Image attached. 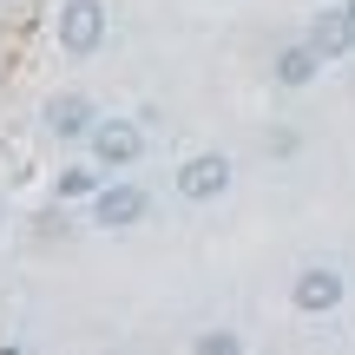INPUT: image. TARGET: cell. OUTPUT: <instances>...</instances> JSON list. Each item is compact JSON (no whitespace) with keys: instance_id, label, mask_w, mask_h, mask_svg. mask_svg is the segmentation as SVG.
<instances>
[{"instance_id":"cell-1","label":"cell","mask_w":355,"mask_h":355,"mask_svg":"<svg viewBox=\"0 0 355 355\" xmlns=\"http://www.w3.org/2000/svg\"><path fill=\"white\" fill-rule=\"evenodd\" d=\"M343 296H349V277L336 263H303L290 277V309H296V316H336Z\"/></svg>"},{"instance_id":"cell-2","label":"cell","mask_w":355,"mask_h":355,"mask_svg":"<svg viewBox=\"0 0 355 355\" xmlns=\"http://www.w3.org/2000/svg\"><path fill=\"white\" fill-rule=\"evenodd\" d=\"M86 145H92V165L99 171H132L145 158V125L139 119H99L86 132Z\"/></svg>"},{"instance_id":"cell-3","label":"cell","mask_w":355,"mask_h":355,"mask_svg":"<svg viewBox=\"0 0 355 355\" xmlns=\"http://www.w3.org/2000/svg\"><path fill=\"white\" fill-rule=\"evenodd\" d=\"M230 178H237V165H230L224 152H198L178 165V198L184 204H217L230 191Z\"/></svg>"},{"instance_id":"cell-4","label":"cell","mask_w":355,"mask_h":355,"mask_svg":"<svg viewBox=\"0 0 355 355\" xmlns=\"http://www.w3.org/2000/svg\"><path fill=\"white\" fill-rule=\"evenodd\" d=\"M60 46L73 60L105 46V0H60Z\"/></svg>"},{"instance_id":"cell-5","label":"cell","mask_w":355,"mask_h":355,"mask_svg":"<svg viewBox=\"0 0 355 355\" xmlns=\"http://www.w3.org/2000/svg\"><path fill=\"white\" fill-rule=\"evenodd\" d=\"M145 211H152L145 184H99V198H92V217H99L105 230H132V224H145Z\"/></svg>"},{"instance_id":"cell-6","label":"cell","mask_w":355,"mask_h":355,"mask_svg":"<svg viewBox=\"0 0 355 355\" xmlns=\"http://www.w3.org/2000/svg\"><path fill=\"white\" fill-rule=\"evenodd\" d=\"M303 40L322 53V60H349V53H355V13L336 0V7H322L316 20H309V33H303Z\"/></svg>"},{"instance_id":"cell-7","label":"cell","mask_w":355,"mask_h":355,"mask_svg":"<svg viewBox=\"0 0 355 355\" xmlns=\"http://www.w3.org/2000/svg\"><path fill=\"white\" fill-rule=\"evenodd\" d=\"M40 125H46L53 139H86V132L99 125V112H92V99H86V92H53V99H46V112H40Z\"/></svg>"},{"instance_id":"cell-8","label":"cell","mask_w":355,"mask_h":355,"mask_svg":"<svg viewBox=\"0 0 355 355\" xmlns=\"http://www.w3.org/2000/svg\"><path fill=\"white\" fill-rule=\"evenodd\" d=\"M322 66H329V60H322L309 40H296V46H283V53H277V66H270V73H277V86H309Z\"/></svg>"},{"instance_id":"cell-9","label":"cell","mask_w":355,"mask_h":355,"mask_svg":"<svg viewBox=\"0 0 355 355\" xmlns=\"http://www.w3.org/2000/svg\"><path fill=\"white\" fill-rule=\"evenodd\" d=\"M60 198H99V171H86V165L60 171Z\"/></svg>"},{"instance_id":"cell-10","label":"cell","mask_w":355,"mask_h":355,"mask_svg":"<svg viewBox=\"0 0 355 355\" xmlns=\"http://www.w3.org/2000/svg\"><path fill=\"white\" fill-rule=\"evenodd\" d=\"M191 349H198V355H237V349H243V336H230V329H204Z\"/></svg>"},{"instance_id":"cell-11","label":"cell","mask_w":355,"mask_h":355,"mask_svg":"<svg viewBox=\"0 0 355 355\" xmlns=\"http://www.w3.org/2000/svg\"><path fill=\"white\" fill-rule=\"evenodd\" d=\"M343 7H349V13H355V0H343Z\"/></svg>"}]
</instances>
